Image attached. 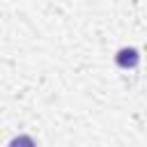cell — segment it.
Returning <instances> with one entry per match:
<instances>
[{"instance_id": "cell-1", "label": "cell", "mask_w": 147, "mask_h": 147, "mask_svg": "<svg viewBox=\"0 0 147 147\" xmlns=\"http://www.w3.org/2000/svg\"><path fill=\"white\" fill-rule=\"evenodd\" d=\"M115 60H117V64L124 67V69L136 67V64H138V51H136V48H122V51L115 55Z\"/></svg>"}, {"instance_id": "cell-2", "label": "cell", "mask_w": 147, "mask_h": 147, "mask_svg": "<svg viewBox=\"0 0 147 147\" xmlns=\"http://www.w3.org/2000/svg\"><path fill=\"white\" fill-rule=\"evenodd\" d=\"M9 147H37V145H34V140H32L30 136H16V138L9 142Z\"/></svg>"}]
</instances>
